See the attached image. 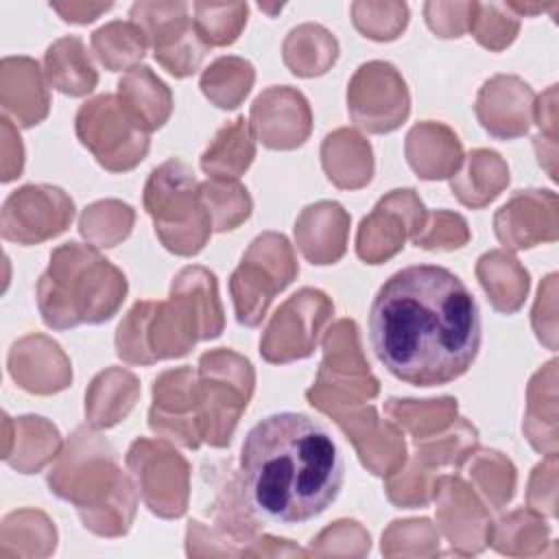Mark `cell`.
<instances>
[{
	"instance_id": "7",
	"label": "cell",
	"mask_w": 559,
	"mask_h": 559,
	"mask_svg": "<svg viewBox=\"0 0 559 559\" xmlns=\"http://www.w3.org/2000/svg\"><path fill=\"white\" fill-rule=\"evenodd\" d=\"M253 159V142L251 131L245 124V118L234 120V124L225 127L214 144L203 153L201 166L205 173L227 179L238 177Z\"/></svg>"
},
{
	"instance_id": "4",
	"label": "cell",
	"mask_w": 559,
	"mask_h": 559,
	"mask_svg": "<svg viewBox=\"0 0 559 559\" xmlns=\"http://www.w3.org/2000/svg\"><path fill=\"white\" fill-rule=\"evenodd\" d=\"M133 22L153 39L155 57L175 76H186L197 70L205 55L199 44V33L188 17V4H133Z\"/></svg>"
},
{
	"instance_id": "3",
	"label": "cell",
	"mask_w": 559,
	"mask_h": 559,
	"mask_svg": "<svg viewBox=\"0 0 559 559\" xmlns=\"http://www.w3.org/2000/svg\"><path fill=\"white\" fill-rule=\"evenodd\" d=\"M201 201V186L186 164L170 159L151 173L144 205L155 225L166 223L177 212V221L157 234L166 249L181 255L203 249L210 234V214H205Z\"/></svg>"
},
{
	"instance_id": "8",
	"label": "cell",
	"mask_w": 559,
	"mask_h": 559,
	"mask_svg": "<svg viewBox=\"0 0 559 559\" xmlns=\"http://www.w3.org/2000/svg\"><path fill=\"white\" fill-rule=\"evenodd\" d=\"M100 61L109 70L135 61L146 50V33L135 22H111L98 28L92 37Z\"/></svg>"
},
{
	"instance_id": "5",
	"label": "cell",
	"mask_w": 559,
	"mask_h": 559,
	"mask_svg": "<svg viewBox=\"0 0 559 559\" xmlns=\"http://www.w3.org/2000/svg\"><path fill=\"white\" fill-rule=\"evenodd\" d=\"M76 133L83 144L105 133L114 138V159L109 170H129L148 151V129L122 100L109 94H103L79 109Z\"/></svg>"
},
{
	"instance_id": "2",
	"label": "cell",
	"mask_w": 559,
	"mask_h": 559,
	"mask_svg": "<svg viewBox=\"0 0 559 559\" xmlns=\"http://www.w3.org/2000/svg\"><path fill=\"white\" fill-rule=\"evenodd\" d=\"M240 472L247 498L260 515L280 524H301L336 500L345 465L321 421L282 411L247 432Z\"/></svg>"
},
{
	"instance_id": "6",
	"label": "cell",
	"mask_w": 559,
	"mask_h": 559,
	"mask_svg": "<svg viewBox=\"0 0 559 559\" xmlns=\"http://www.w3.org/2000/svg\"><path fill=\"white\" fill-rule=\"evenodd\" d=\"M46 70L50 83L70 96H83L96 85V70L76 37L55 41L46 52Z\"/></svg>"
},
{
	"instance_id": "10",
	"label": "cell",
	"mask_w": 559,
	"mask_h": 559,
	"mask_svg": "<svg viewBox=\"0 0 559 559\" xmlns=\"http://www.w3.org/2000/svg\"><path fill=\"white\" fill-rule=\"evenodd\" d=\"M231 7V4H229ZM229 7L225 4H194L197 11V33L203 39V44L210 46H221V44H229L238 37V31L242 26V22L247 20V15L236 17V20H225V13L229 11Z\"/></svg>"
},
{
	"instance_id": "1",
	"label": "cell",
	"mask_w": 559,
	"mask_h": 559,
	"mask_svg": "<svg viewBox=\"0 0 559 559\" xmlns=\"http://www.w3.org/2000/svg\"><path fill=\"white\" fill-rule=\"evenodd\" d=\"M480 310L459 275L437 264L393 273L369 310V341L378 360L413 386L461 378L478 356Z\"/></svg>"
},
{
	"instance_id": "9",
	"label": "cell",
	"mask_w": 559,
	"mask_h": 559,
	"mask_svg": "<svg viewBox=\"0 0 559 559\" xmlns=\"http://www.w3.org/2000/svg\"><path fill=\"white\" fill-rule=\"evenodd\" d=\"M120 87V98L127 103L135 100H146L151 109V122L153 129L162 127L170 114V94L166 85L151 74L148 68H133L124 79L118 83Z\"/></svg>"
}]
</instances>
